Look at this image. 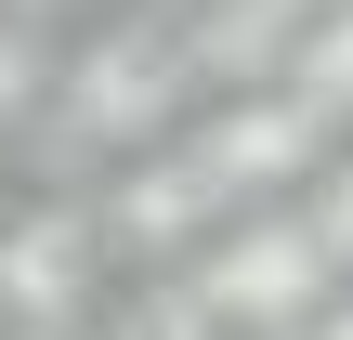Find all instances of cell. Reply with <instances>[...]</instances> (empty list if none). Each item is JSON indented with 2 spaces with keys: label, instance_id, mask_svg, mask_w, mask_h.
Listing matches in <instances>:
<instances>
[{
  "label": "cell",
  "instance_id": "1",
  "mask_svg": "<svg viewBox=\"0 0 353 340\" xmlns=\"http://www.w3.org/2000/svg\"><path fill=\"white\" fill-rule=\"evenodd\" d=\"M327 301V236L301 210H249L196 249V314L210 328H301Z\"/></svg>",
  "mask_w": 353,
  "mask_h": 340
},
{
  "label": "cell",
  "instance_id": "2",
  "mask_svg": "<svg viewBox=\"0 0 353 340\" xmlns=\"http://www.w3.org/2000/svg\"><path fill=\"white\" fill-rule=\"evenodd\" d=\"M314 144H327V118L288 92V79H262V92H236V105H210L170 157L210 183V210H249V197H275V183H301L314 170Z\"/></svg>",
  "mask_w": 353,
  "mask_h": 340
},
{
  "label": "cell",
  "instance_id": "3",
  "mask_svg": "<svg viewBox=\"0 0 353 340\" xmlns=\"http://www.w3.org/2000/svg\"><path fill=\"white\" fill-rule=\"evenodd\" d=\"M92 275H105L92 210H65V197H39L26 223L0 210V340H79L92 328Z\"/></svg>",
  "mask_w": 353,
  "mask_h": 340
},
{
  "label": "cell",
  "instance_id": "4",
  "mask_svg": "<svg viewBox=\"0 0 353 340\" xmlns=\"http://www.w3.org/2000/svg\"><path fill=\"white\" fill-rule=\"evenodd\" d=\"M170 92H183V79H170V39H131V26H105L92 52H65V66H52V105H39V118H52L65 144L118 157V144H144V131L170 118Z\"/></svg>",
  "mask_w": 353,
  "mask_h": 340
},
{
  "label": "cell",
  "instance_id": "5",
  "mask_svg": "<svg viewBox=\"0 0 353 340\" xmlns=\"http://www.w3.org/2000/svg\"><path fill=\"white\" fill-rule=\"evenodd\" d=\"M210 223H223V210H210V183H196L170 144H157V157H131V183L105 197V236H118V249H196Z\"/></svg>",
  "mask_w": 353,
  "mask_h": 340
},
{
  "label": "cell",
  "instance_id": "6",
  "mask_svg": "<svg viewBox=\"0 0 353 340\" xmlns=\"http://www.w3.org/2000/svg\"><path fill=\"white\" fill-rule=\"evenodd\" d=\"M275 66H288V92H301L314 118H341V105H353V0H327V13H301Z\"/></svg>",
  "mask_w": 353,
  "mask_h": 340
},
{
  "label": "cell",
  "instance_id": "7",
  "mask_svg": "<svg viewBox=\"0 0 353 340\" xmlns=\"http://www.w3.org/2000/svg\"><path fill=\"white\" fill-rule=\"evenodd\" d=\"M39 105H52V39L26 13H0V131H26Z\"/></svg>",
  "mask_w": 353,
  "mask_h": 340
},
{
  "label": "cell",
  "instance_id": "8",
  "mask_svg": "<svg viewBox=\"0 0 353 340\" xmlns=\"http://www.w3.org/2000/svg\"><path fill=\"white\" fill-rule=\"evenodd\" d=\"M301 223H314V236H327V262H353V157H341V170H327V197H314V210H301Z\"/></svg>",
  "mask_w": 353,
  "mask_h": 340
},
{
  "label": "cell",
  "instance_id": "9",
  "mask_svg": "<svg viewBox=\"0 0 353 340\" xmlns=\"http://www.w3.org/2000/svg\"><path fill=\"white\" fill-rule=\"evenodd\" d=\"M0 13H26V26H39V13H65V0H0Z\"/></svg>",
  "mask_w": 353,
  "mask_h": 340
},
{
  "label": "cell",
  "instance_id": "10",
  "mask_svg": "<svg viewBox=\"0 0 353 340\" xmlns=\"http://www.w3.org/2000/svg\"><path fill=\"white\" fill-rule=\"evenodd\" d=\"M0 210H13V183H0Z\"/></svg>",
  "mask_w": 353,
  "mask_h": 340
}]
</instances>
